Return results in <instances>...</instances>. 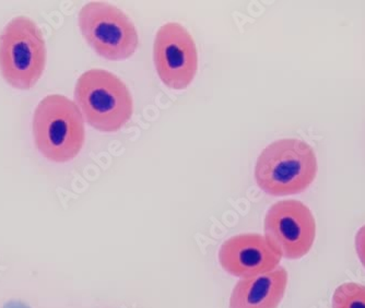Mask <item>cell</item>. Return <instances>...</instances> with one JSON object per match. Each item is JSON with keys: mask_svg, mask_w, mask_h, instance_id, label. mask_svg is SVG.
Here are the masks:
<instances>
[{"mask_svg": "<svg viewBox=\"0 0 365 308\" xmlns=\"http://www.w3.org/2000/svg\"><path fill=\"white\" fill-rule=\"evenodd\" d=\"M218 258L225 272L246 279L278 268L282 256L262 234L244 233L227 240Z\"/></svg>", "mask_w": 365, "mask_h": 308, "instance_id": "ba28073f", "label": "cell"}, {"mask_svg": "<svg viewBox=\"0 0 365 308\" xmlns=\"http://www.w3.org/2000/svg\"><path fill=\"white\" fill-rule=\"evenodd\" d=\"M75 103L85 122L101 133L120 130L134 113V101L126 83L110 71L98 68L78 78Z\"/></svg>", "mask_w": 365, "mask_h": 308, "instance_id": "3957f363", "label": "cell"}, {"mask_svg": "<svg viewBox=\"0 0 365 308\" xmlns=\"http://www.w3.org/2000/svg\"><path fill=\"white\" fill-rule=\"evenodd\" d=\"M85 123L75 101L63 94L45 96L33 114V140L36 149L49 162L73 161L85 145Z\"/></svg>", "mask_w": 365, "mask_h": 308, "instance_id": "6da1fadb", "label": "cell"}, {"mask_svg": "<svg viewBox=\"0 0 365 308\" xmlns=\"http://www.w3.org/2000/svg\"><path fill=\"white\" fill-rule=\"evenodd\" d=\"M153 61L161 81L172 90L186 89L198 71V51L192 34L178 22L158 30Z\"/></svg>", "mask_w": 365, "mask_h": 308, "instance_id": "52a82bcc", "label": "cell"}, {"mask_svg": "<svg viewBox=\"0 0 365 308\" xmlns=\"http://www.w3.org/2000/svg\"><path fill=\"white\" fill-rule=\"evenodd\" d=\"M7 308H26V306L22 305V304H10V305H8Z\"/></svg>", "mask_w": 365, "mask_h": 308, "instance_id": "7c38bea8", "label": "cell"}, {"mask_svg": "<svg viewBox=\"0 0 365 308\" xmlns=\"http://www.w3.org/2000/svg\"><path fill=\"white\" fill-rule=\"evenodd\" d=\"M333 308H365V285L346 282L335 289L331 299Z\"/></svg>", "mask_w": 365, "mask_h": 308, "instance_id": "30bf717a", "label": "cell"}, {"mask_svg": "<svg viewBox=\"0 0 365 308\" xmlns=\"http://www.w3.org/2000/svg\"><path fill=\"white\" fill-rule=\"evenodd\" d=\"M47 48L40 26L29 16L10 20L0 33V75L10 87L29 91L46 68Z\"/></svg>", "mask_w": 365, "mask_h": 308, "instance_id": "277c9868", "label": "cell"}, {"mask_svg": "<svg viewBox=\"0 0 365 308\" xmlns=\"http://www.w3.org/2000/svg\"><path fill=\"white\" fill-rule=\"evenodd\" d=\"M356 252L361 264L365 268V225L361 227L356 235Z\"/></svg>", "mask_w": 365, "mask_h": 308, "instance_id": "8fae6325", "label": "cell"}, {"mask_svg": "<svg viewBox=\"0 0 365 308\" xmlns=\"http://www.w3.org/2000/svg\"><path fill=\"white\" fill-rule=\"evenodd\" d=\"M288 281V271L280 266L259 276L241 279L233 287L229 308H278Z\"/></svg>", "mask_w": 365, "mask_h": 308, "instance_id": "9c48e42d", "label": "cell"}, {"mask_svg": "<svg viewBox=\"0 0 365 308\" xmlns=\"http://www.w3.org/2000/svg\"><path fill=\"white\" fill-rule=\"evenodd\" d=\"M319 170L313 148L300 139L274 141L262 150L256 162V183L274 197L301 194L315 180Z\"/></svg>", "mask_w": 365, "mask_h": 308, "instance_id": "7a4b0ae2", "label": "cell"}, {"mask_svg": "<svg viewBox=\"0 0 365 308\" xmlns=\"http://www.w3.org/2000/svg\"><path fill=\"white\" fill-rule=\"evenodd\" d=\"M78 26L82 38L98 56L125 61L136 53L139 36L124 11L103 1H91L80 9Z\"/></svg>", "mask_w": 365, "mask_h": 308, "instance_id": "5b68a950", "label": "cell"}, {"mask_svg": "<svg viewBox=\"0 0 365 308\" xmlns=\"http://www.w3.org/2000/svg\"><path fill=\"white\" fill-rule=\"evenodd\" d=\"M264 237L282 258L301 260L317 237V222L305 203L289 199L270 207L264 222Z\"/></svg>", "mask_w": 365, "mask_h": 308, "instance_id": "8992f818", "label": "cell"}]
</instances>
